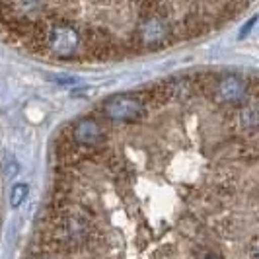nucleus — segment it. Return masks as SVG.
<instances>
[{"mask_svg": "<svg viewBox=\"0 0 259 259\" xmlns=\"http://www.w3.org/2000/svg\"><path fill=\"white\" fill-rule=\"evenodd\" d=\"M104 113L107 119L111 121H137L139 117H143L144 105L141 100L121 94V96H113L104 104Z\"/></svg>", "mask_w": 259, "mask_h": 259, "instance_id": "2", "label": "nucleus"}, {"mask_svg": "<svg viewBox=\"0 0 259 259\" xmlns=\"http://www.w3.org/2000/svg\"><path fill=\"white\" fill-rule=\"evenodd\" d=\"M27 193H29V187H27L26 183H16L10 189V203H12V207H20L26 201Z\"/></svg>", "mask_w": 259, "mask_h": 259, "instance_id": "7", "label": "nucleus"}, {"mask_svg": "<svg viewBox=\"0 0 259 259\" xmlns=\"http://www.w3.org/2000/svg\"><path fill=\"white\" fill-rule=\"evenodd\" d=\"M45 41L53 55H57L59 59H68L76 53L78 45H80V35L74 26H70L66 22H57L47 29Z\"/></svg>", "mask_w": 259, "mask_h": 259, "instance_id": "1", "label": "nucleus"}, {"mask_svg": "<svg viewBox=\"0 0 259 259\" xmlns=\"http://www.w3.org/2000/svg\"><path fill=\"white\" fill-rule=\"evenodd\" d=\"M168 33L169 27L166 24V20L158 14L146 16L139 26V37L144 45H162V43H166Z\"/></svg>", "mask_w": 259, "mask_h": 259, "instance_id": "3", "label": "nucleus"}, {"mask_svg": "<svg viewBox=\"0 0 259 259\" xmlns=\"http://www.w3.org/2000/svg\"><path fill=\"white\" fill-rule=\"evenodd\" d=\"M255 22H257V18H251V20L247 22V26H246V27H242V31H240V39H242V37H246L247 33H249V29L253 27V24H255Z\"/></svg>", "mask_w": 259, "mask_h": 259, "instance_id": "8", "label": "nucleus"}, {"mask_svg": "<svg viewBox=\"0 0 259 259\" xmlns=\"http://www.w3.org/2000/svg\"><path fill=\"white\" fill-rule=\"evenodd\" d=\"M72 137H74L76 143L94 146V144L102 143L104 131L100 127V123L94 121V119H80L74 125V129H72Z\"/></svg>", "mask_w": 259, "mask_h": 259, "instance_id": "5", "label": "nucleus"}, {"mask_svg": "<svg viewBox=\"0 0 259 259\" xmlns=\"http://www.w3.org/2000/svg\"><path fill=\"white\" fill-rule=\"evenodd\" d=\"M240 121L244 129H255L257 125V107L255 105H247L240 111Z\"/></svg>", "mask_w": 259, "mask_h": 259, "instance_id": "6", "label": "nucleus"}, {"mask_svg": "<svg viewBox=\"0 0 259 259\" xmlns=\"http://www.w3.org/2000/svg\"><path fill=\"white\" fill-rule=\"evenodd\" d=\"M246 82L242 80L240 76H224L219 82V86H217V94H219V98L224 100V102H228V104H240V102H244V98H246Z\"/></svg>", "mask_w": 259, "mask_h": 259, "instance_id": "4", "label": "nucleus"}]
</instances>
